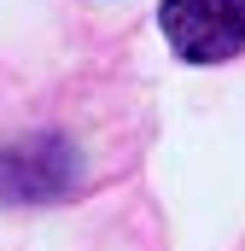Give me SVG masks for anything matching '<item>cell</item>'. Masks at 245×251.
<instances>
[{"instance_id":"cell-1","label":"cell","mask_w":245,"mask_h":251,"mask_svg":"<svg viewBox=\"0 0 245 251\" xmlns=\"http://www.w3.org/2000/svg\"><path fill=\"white\" fill-rule=\"evenodd\" d=\"M82 181V158L64 134H29L0 152V199L12 204H53Z\"/></svg>"},{"instance_id":"cell-2","label":"cell","mask_w":245,"mask_h":251,"mask_svg":"<svg viewBox=\"0 0 245 251\" xmlns=\"http://www.w3.org/2000/svg\"><path fill=\"white\" fill-rule=\"evenodd\" d=\"M158 18L187 64H222L245 47V0H164Z\"/></svg>"}]
</instances>
